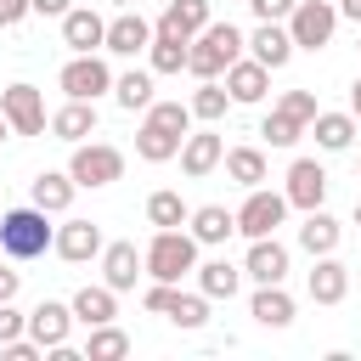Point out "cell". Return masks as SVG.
Listing matches in <instances>:
<instances>
[{"label":"cell","mask_w":361,"mask_h":361,"mask_svg":"<svg viewBox=\"0 0 361 361\" xmlns=\"http://www.w3.org/2000/svg\"><path fill=\"white\" fill-rule=\"evenodd\" d=\"M0 248H6L11 259H39L45 248H56V231H51L45 209H39V203L6 209V214H0Z\"/></svg>","instance_id":"cell-1"},{"label":"cell","mask_w":361,"mask_h":361,"mask_svg":"<svg viewBox=\"0 0 361 361\" xmlns=\"http://www.w3.org/2000/svg\"><path fill=\"white\" fill-rule=\"evenodd\" d=\"M310 135H316L322 152H344L355 141V113H316L310 118Z\"/></svg>","instance_id":"cell-20"},{"label":"cell","mask_w":361,"mask_h":361,"mask_svg":"<svg viewBox=\"0 0 361 361\" xmlns=\"http://www.w3.org/2000/svg\"><path fill=\"white\" fill-rule=\"evenodd\" d=\"M68 175L79 180V186H113L118 175H124V152L118 147H107V141H79L73 147V164H68Z\"/></svg>","instance_id":"cell-3"},{"label":"cell","mask_w":361,"mask_h":361,"mask_svg":"<svg viewBox=\"0 0 361 361\" xmlns=\"http://www.w3.org/2000/svg\"><path fill=\"white\" fill-rule=\"evenodd\" d=\"M186 51H192V39H180V34H158V28H152L147 62H152V73H180V68H186Z\"/></svg>","instance_id":"cell-26"},{"label":"cell","mask_w":361,"mask_h":361,"mask_svg":"<svg viewBox=\"0 0 361 361\" xmlns=\"http://www.w3.org/2000/svg\"><path fill=\"white\" fill-rule=\"evenodd\" d=\"M282 113H293V118H305V124H310L322 107H316V96H310V90H288V96H282Z\"/></svg>","instance_id":"cell-38"},{"label":"cell","mask_w":361,"mask_h":361,"mask_svg":"<svg viewBox=\"0 0 361 361\" xmlns=\"http://www.w3.org/2000/svg\"><path fill=\"white\" fill-rule=\"evenodd\" d=\"M85 355H90V361H118V355H130V333H118L113 322H102V327H90Z\"/></svg>","instance_id":"cell-31"},{"label":"cell","mask_w":361,"mask_h":361,"mask_svg":"<svg viewBox=\"0 0 361 361\" xmlns=\"http://www.w3.org/2000/svg\"><path fill=\"white\" fill-rule=\"evenodd\" d=\"M226 175H231L237 186H259V180H265V152H259V147H231V152H226Z\"/></svg>","instance_id":"cell-29"},{"label":"cell","mask_w":361,"mask_h":361,"mask_svg":"<svg viewBox=\"0 0 361 361\" xmlns=\"http://www.w3.org/2000/svg\"><path fill=\"white\" fill-rule=\"evenodd\" d=\"M147 118H158V124H169V130H180V135H186L192 107H186V102H152V107H147Z\"/></svg>","instance_id":"cell-37"},{"label":"cell","mask_w":361,"mask_h":361,"mask_svg":"<svg viewBox=\"0 0 361 361\" xmlns=\"http://www.w3.org/2000/svg\"><path fill=\"white\" fill-rule=\"evenodd\" d=\"M73 186H79L73 175H56V169H45V175L34 180V203H39L45 214H62V209L73 203Z\"/></svg>","instance_id":"cell-28"},{"label":"cell","mask_w":361,"mask_h":361,"mask_svg":"<svg viewBox=\"0 0 361 361\" xmlns=\"http://www.w3.org/2000/svg\"><path fill=\"white\" fill-rule=\"evenodd\" d=\"M113 96H118V107H152V73H118L113 79Z\"/></svg>","instance_id":"cell-33"},{"label":"cell","mask_w":361,"mask_h":361,"mask_svg":"<svg viewBox=\"0 0 361 361\" xmlns=\"http://www.w3.org/2000/svg\"><path fill=\"white\" fill-rule=\"evenodd\" d=\"M186 271H197V237L180 231V226H164L147 243V276L152 282H180Z\"/></svg>","instance_id":"cell-2"},{"label":"cell","mask_w":361,"mask_h":361,"mask_svg":"<svg viewBox=\"0 0 361 361\" xmlns=\"http://www.w3.org/2000/svg\"><path fill=\"white\" fill-rule=\"evenodd\" d=\"M248 6H254V17H259V23H282V17H293V6H299V0H248Z\"/></svg>","instance_id":"cell-40"},{"label":"cell","mask_w":361,"mask_h":361,"mask_svg":"<svg viewBox=\"0 0 361 361\" xmlns=\"http://www.w3.org/2000/svg\"><path fill=\"white\" fill-rule=\"evenodd\" d=\"M175 293H180V288H175V282H152V288H147V299H141V305H147V310H158V316H169V305H175Z\"/></svg>","instance_id":"cell-39"},{"label":"cell","mask_w":361,"mask_h":361,"mask_svg":"<svg viewBox=\"0 0 361 361\" xmlns=\"http://www.w3.org/2000/svg\"><path fill=\"white\" fill-rule=\"evenodd\" d=\"M350 293V271L333 259V254H316V271H310V299L316 305H338Z\"/></svg>","instance_id":"cell-18"},{"label":"cell","mask_w":361,"mask_h":361,"mask_svg":"<svg viewBox=\"0 0 361 361\" xmlns=\"http://www.w3.org/2000/svg\"><path fill=\"white\" fill-rule=\"evenodd\" d=\"M169 322H175V327H203V322H209V293H175Z\"/></svg>","instance_id":"cell-35"},{"label":"cell","mask_w":361,"mask_h":361,"mask_svg":"<svg viewBox=\"0 0 361 361\" xmlns=\"http://www.w3.org/2000/svg\"><path fill=\"white\" fill-rule=\"evenodd\" d=\"M220 158H226V147H220V135H214V130H203V135H186V141H180V169H186L192 180H203Z\"/></svg>","instance_id":"cell-16"},{"label":"cell","mask_w":361,"mask_h":361,"mask_svg":"<svg viewBox=\"0 0 361 361\" xmlns=\"http://www.w3.org/2000/svg\"><path fill=\"white\" fill-rule=\"evenodd\" d=\"M0 113L11 118L17 135H39V130H45V102H39L34 85H6V90H0Z\"/></svg>","instance_id":"cell-7"},{"label":"cell","mask_w":361,"mask_h":361,"mask_svg":"<svg viewBox=\"0 0 361 361\" xmlns=\"http://www.w3.org/2000/svg\"><path fill=\"white\" fill-rule=\"evenodd\" d=\"M73 322H79L73 305H56V299H39V305L28 310V333H34V344H45V350H62Z\"/></svg>","instance_id":"cell-9"},{"label":"cell","mask_w":361,"mask_h":361,"mask_svg":"<svg viewBox=\"0 0 361 361\" xmlns=\"http://www.w3.org/2000/svg\"><path fill=\"white\" fill-rule=\"evenodd\" d=\"M17 282H23V276H17V271H6V265H0V305H6V299H17Z\"/></svg>","instance_id":"cell-45"},{"label":"cell","mask_w":361,"mask_h":361,"mask_svg":"<svg viewBox=\"0 0 361 361\" xmlns=\"http://www.w3.org/2000/svg\"><path fill=\"white\" fill-rule=\"evenodd\" d=\"M0 350H6L11 361H34V355H39L45 344H28V338H11V344H0Z\"/></svg>","instance_id":"cell-43"},{"label":"cell","mask_w":361,"mask_h":361,"mask_svg":"<svg viewBox=\"0 0 361 361\" xmlns=\"http://www.w3.org/2000/svg\"><path fill=\"white\" fill-rule=\"evenodd\" d=\"M73 316L85 322V327H102V322H113L118 316V305H113V288L102 282V288H79L73 293Z\"/></svg>","instance_id":"cell-27"},{"label":"cell","mask_w":361,"mask_h":361,"mask_svg":"<svg viewBox=\"0 0 361 361\" xmlns=\"http://www.w3.org/2000/svg\"><path fill=\"white\" fill-rule=\"evenodd\" d=\"M248 45H254V62H265V68H288V56L299 51V45H293V34H288V28H276V23H259Z\"/></svg>","instance_id":"cell-19"},{"label":"cell","mask_w":361,"mask_h":361,"mask_svg":"<svg viewBox=\"0 0 361 361\" xmlns=\"http://www.w3.org/2000/svg\"><path fill=\"white\" fill-rule=\"evenodd\" d=\"M254 282H282L288 276V248L276 243V237H254V248H248V265H243Z\"/></svg>","instance_id":"cell-17"},{"label":"cell","mask_w":361,"mask_h":361,"mask_svg":"<svg viewBox=\"0 0 361 361\" xmlns=\"http://www.w3.org/2000/svg\"><path fill=\"white\" fill-rule=\"evenodd\" d=\"M62 90H68L73 102H96L102 90H113V73H107V62H102V56L79 51V56L62 68Z\"/></svg>","instance_id":"cell-6"},{"label":"cell","mask_w":361,"mask_h":361,"mask_svg":"<svg viewBox=\"0 0 361 361\" xmlns=\"http://www.w3.org/2000/svg\"><path fill=\"white\" fill-rule=\"evenodd\" d=\"M237 231V214L226 209V203H203V209H192V237L197 243H226Z\"/></svg>","instance_id":"cell-24"},{"label":"cell","mask_w":361,"mask_h":361,"mask_svg":"<svg viewBox=\"0 0 361 361\" xmlns=\"http://www.w3.org/2000/svg\"><path fill=\"white\" fill-rule=\"evenodd\" d=\"M147 45H152V28H147V17L124 6V11L107 23V45H102V51H113V56H135V51H147Z\"/></svg>","instance_id":"cell-10"},{"label":"cell","mask_w":361,"mask_h":361,"mask_svg":"<svg viewBox=\"0 0 361 361\" xmlns=\"http://www.w3.org/2000/svg\"><path fill=\"white\" fill-rule=\"evenodd\" d=\"M338 237H344V226H338L333 214H322V209H310L305 226H299V248H305V254H333Z\"/></svg>","instance_id":"cell-21"},{"label":"cell","mask_w":361,"mask_h":361,"mask_svg":"<svg viewBox=\"0 0 361 361\" xmlns=\"http://www.w3.org/2000/svg\"><path fill=\"white\" fill-rule=\"evenodd\" d=\"M62 39H68L73 51H96V45H107V23H102L90 6H73V11L62 17Z\"/></svg>","instance_id":"cell-15"},{"label":"cell","mask_w":361,"mask_h":361,"mask_svg":"<svg viewBox=\"0 0 361 361\" xmlns=\"http://www.w3.org/2000/svg\"><path fill=\"white\" fill-rule=\"evenodd\" d=\"M355 226H361V203H355Z\"/></svg>","instance_id":"cell-50"},{"label":"cell","mask_w":361,"mask_h":361,"mask_svg":"<svg viewBox=\"0 0 361 361\" xmlns=\"http://www.w3.org/2000/svg\"><path fill=\"white\" fill-rule=\"evenodd\" d=\"M338 11H344L350 23H361V0H338Z\"/></svg>","instance_id":"cell-46"},{"label":"cell","mask_w":361,"mask_h":361,"mask_svg":"<svg viewBox=\"0 0 361 361\" xmlns=\"http://www.w3.org/2000/svg\"><path fill=\"white\" fill-rule=\"evenodd\" d=\"M28 11H34L28 0H0V28H17V23L28 17Z\"/></svg>","instance_id":"cell-42"},{"label":"cell","mask_w":361,"mask_h":361,"mask_svg":"<svg viewBox=\"0 0 361 361\" xmlns=\"http://www.w3.org/2000/svg\"><path fill=\"white\" fill-rule=\"evenodd\" d=\"M237 282H243V271H237V265H226V259L197 265V288H203L209 299H231V293H237Z\"/></svg>","instance_id":"cell-30"},{"label":"cell","mask_w":361,"mask_h":361,"mask_svg":"<svg viewBox=\"0 0 361 361\" xmlns=\"http://www.w3.org/2000/svg\"><path fill=\"white\" fill-rule=\"evenodd\" d=\"M282 214H288V192H259V186H248V203L237 209V231L254 243V237H271L276 226H282Z\"/></svg>","instance_id":"cell-5"},{"label":"cell","mask_w":361,"mask_h":361,"mask_svg":"<svg viewBox=\"0 0 361 361\" xmlns=\"http://www.w3.org/2000/svg\"><path fill=\"white\" fill-rule=\"evenodd\" d=\"M322 197H327V169L316 164V158H293L288 164V209H322Z\"/></svg>","instance_id":"cell-8"},{"label":"cell","mask_w":361,"mask_h":361,"mask_svg":"<svg viewBox=\"0 0 361 361\" xmlns=\"http://www.w3.org/2000/svg\"><path fill=\"white\" fill-rule=\"evenodd\" d=\"M299 130H305V118H293V113H282V107L259 124V135H265L271 147H293V141H299Z\"/></svg>","instance_id":"cell-36"},{"label":"cell","mask_w":361,"mask_h":361,"mask_svg":"<svg viewBox=\"0 0 361 361\" xmlns=\"http://www.w3.org/2000/svg\"><path fill=\"white\" fill-rule=\"evenodd\" d=\"M254 322H259V327H288V322H293V299L282 293V282H259V293H254Z\"/></svg>","instance_id":"cell-25"},{"label":"cell","mask_w":361,"mask_h":361,"mask_svg":"<svg viewBox=\"0 0 361 361\" xmlns=\"http://www.w3.org/2000/svg\"><path fill=\"white\" fill-rule=\"evenodd\" d=\"M6 135H11V118H6V113H0V141H6Z\"/></svg>","instance_id":"cell-48"},{"label":"cell","mask_w":361,"mask_h":361,"mask_svg":"<svg viewBox=\"0 0 361 361\" xmlns=\"http://www.w3.org/2000/svg\"><path fill=\"white\" fill-rule=\"evenodd\" d=\"M23 327H28V316H17V310H11V299H6V305H0V344L23 338Z\"/></svg>","instance_id":"cell-41"},{"label":"cell","mask_w":361,"mask_h":361,"mask_svg":"<svg viewBox=\"0 0 361 361\" xmlns=\"http://www.w3.org/2000/svg\"><path fill=\"white\" fill-rule=\"evenodd\" d=\"M226 90H231V102H259V96L271 90V68L254 62V56H248V62L237 56V62L226 68Z\"/></svg>","instance_id":"cell-11"},{"label":"cell","mask_w":361,"mask_h":361,"mask_svg":"<svg viewBox=\"0 0 361 361\" xmlns=\"http://www.w3.org/2000/svg\"><path fill=\"white\" fill-rule=\"evenodd\" d=\"M56 254H62V259H73V265H79V259H90V254H102V231H96L90 220H68V226L56 231Z\"/></svg>","instance_id":"cell-22"},{"label":"cell","mask_w":361,"mask_h":361,"mask_svg":"<svg viewBox=\"0 0 361 361\" xmlns=\"http://www.w3.org/2000/svg\"><path fill=\"white\" fill-rule=\"evenodd\" d=\"M147 220L164 231V226H186V220H192V209L180 203V192H152V197H147Z\"/></svg>","instance_id":"cell-32"},{"label":"cell","mask_w":361,"mask_h":361,"mask_svg":"<svg viewBox=\"0 0 361 361\" xmlns=\"http://www.w3.org/2000/svg\"><path fill=\"white\" fill-rule=\"evenodd\" d=\"M28 6H34V11H39V17H68V11H73V6H68V0H28Z\"/></svg>","instance_id":"cell-44"},{"label":"cell","mask_w":361,"mask_h":361,"mask_svg":"<svg viewBox=\"0 0 361 361\" xmlns=\"http://www.w3.org/2000/svg\"><path fill=\"white\" fill-rule=\"evenodd\" d=\"M203 28H209V0H169L164 17H158V34L192 39V34H203Z\"/></svg>","instance_id":"cell-14"},{"label":"cell","mask_w":361,"mask_h":361,"mask_svg":"<svg viewBox=\"0 0 361 361\" xmlns=\"http://www.w3.org/2000/svg\"><path fill=\"white\" fill-rule=\"evenodd\" d=\"M350 113H355V124H361V79L350 85Z\"/></svg>","instance_id":"cell-47"},{"label":"cell","mask_w":361,"mask_h":361,"mask_svg":"<svg viewBox=\"0 0 361 361\" xmlns=\"http://www.w3.org/2000/svg\"><path fill=\"white\" fill-rule=\"evenodd\" d=\"M333 28H338L333 0H299V6H293V17H288V34H293V45H299V51H322V45L333 39Z\"/></svg>","instance_id":"cell-4"},{"label":"cell","mask_w":361,"mask_h":361,"mask_svg":"<svg viewBox=\"0 0 361 361\" xmlns=\"http://www.w3.org/2000/svg\"><path fill=\"white\" fill-rule=\"evenodd\" d=\"M226 102H231V90L226 85H214V79H203L197 85V96H192V118H226Z\"/></svg>","instance_id":"cell-34"},{"label":"cell","mask_w":361,"mask_h":361,"mask_svg":"<svg viewBox=\"0 0 361 361\" xmlns=\"http://www.w3.org/2000/svg\"><path fill=\"white\" fill-rule=\"evenodd\" d=\"M141 265H147V254H135V243H113L102 254V271H107V288L113 293H130L135 276H141Z\"/></svg>","instance_id":"cell-13"},{"label":"cell","mask_w":361,"mask_h":361,"mask_svg":"<svg viewBox=\"0 0 361 361\" xmlns=\"http://www.w3.org/2000/svg\"><path fill=\"white\" fill-rule=\"evenodd\" d=\"M51 130H56V141H73V147H79V141L96 130V102H73V96H68V107L51 118Z\"/></svg>","instance_id":"cell-23"},{"label":"cell","mask_w":361,"mask_h":361,"mask_svg":"<svg viewBox=\"0 0 361 361\" xmlns=\"http://www.w3.org/2000/svg\"><path fill=\"white\" fill-rule=\"evenodd\" d=\"M107 6H118V11H124V6H130V0H107Z\"/></svg>","instance_id":"cell-49"},{"label":"cell","mask_w":361,"mask_h":361,"mask_svg":"<svg viewBox=\"0 0 361 361\" xmlns=\"http://www.w3.org/2000/svg\"><path fill=\"white\" fill-rule=\"evenodd\" d=\"M180 130H169V124H158V118H147L141 130H135V152L147 158V164H169V158H180Z\"/></svg>","instance_id":"cell-12"}]
</instances>
